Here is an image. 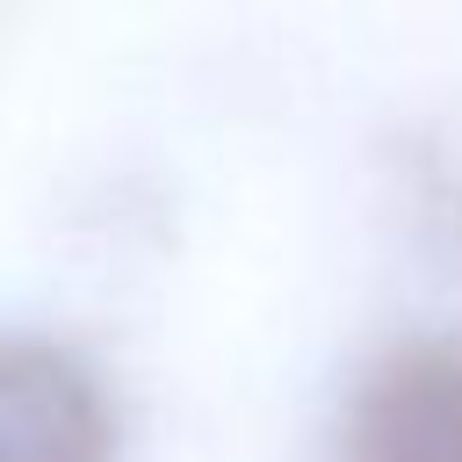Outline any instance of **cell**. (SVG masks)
Wrapping results in <instances>:
<instances>
[{
	"label": "cell",
	"instance_id": "7a4b0ae2",
	"mask_svg": "<svg viewBox=\"0 0 462 462\" xmlns=\"http://www.w3.org/2000/svg\"><path fill=\"white\" fill-rule=\"evenodd\" d=\"M123 404L108 368L43 325H0V462H116Z\"/></svg>",
	"mask_w": 462,
	"mask_h": 462
},
{
	"label": "cell",
	"instance_id": "6da1fadb",
	"mask_svg": "<svg viewBox=\"0 0 462 462\" xmlns=\"http://www.w3.org/2000/svg\"><path fill=\"white\" fill-rule=\"evenodd\" d=\"M332 462H462V325L397 332L354 368Z\"/></svg>",
	"mask_w": 462,
	"mask_h": 462
}]
</instances>
